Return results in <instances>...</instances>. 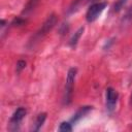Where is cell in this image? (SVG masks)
I'll use <instances>...</instances> for the list:
<instances>
[{"label": "cell", "instance_id": "cell-6", "mask_svg": "<svg viewBox=\"0 0 132 132\" xmlns=\"http://www.w3.org/2000/svg\"><path fill=\"white\" fill-rule=\"evenodd\" d=\"M26 113H27L26 108H24V107H18L14 110V112L12 113V116H11V118L9 120L10 121V124L11 125H18L26 117Z\"/></svg>", "mask_w": 132, "mask_h": 132}, {"label": "cell", "instance_id": "cell-1", "mask_svg": "<svg viewBox=\"0 0 132 132\" xmlns=\"http://www.w3.org/2000/svg\"><path fill=\"white\" fill-rule=\"evenodd\" d=\"M57 24V15L55 13H52L47 16V19L44 21L42 26L39 28V30L36 31V33L32 36V38L29 41V46H34L37 42H39Z\"/></svg>", "mask_w": 132, "mask_h": 132}, {"label": "cell", "instance_id": "cell-10", "mask_svg": "<svg viewBox=\"0 0 132 132\" xmlns=\"http://www.w3.org/2000/svg\"><path fill=\"white\" fill-rule=\"evenodd\" d=\"M37 2H38V0H28L27 4H26V6H25V8L23 10V13H25V14L29 13L35 7V5H36Z\"/></svg>", "mask_w": 132, "mask_h": 132}, {"label": "cell", "instance_id": "cell-7", "mask_svg": "<svg viewBox=\"0 0 132 132\" xmlns=\"http://www.w3.org/2000/svg\"><path fill=\"white\" fill-rule=\"evenodd\" d=\"M45 119H46V113L45 112H42V113H39L35 120V123H34V128H33V131H39L40 128L42 127V125L44 124L45 122Z\"/></svg>", "mask_w": 132, "mask_h": 132}, {"label": "cell", "instance_id": "cell-9", "mask_svg": "<svg viewBox=\"0 0 132 132\" xmlns=\"http://www.w3.org/2000/svg\"><path fill=\"white\" fill-rule=\"evenodd\" d=\"M58 130L61 132H70V131H72V124L70 122H62L60 124Z\"/></svg>", "mask_w": 132, "mask_h": 132}, {"label": "cell", "instance_id": "cell-3", "mask_svg": "<svg viewBox=\"0 0 132 132\" xmlns=\"http://www.w3.org/2000/svg\"><path fill=\"white\" fill-rule=\"evenodd\" d=\"M107 6L106 2H97V3H93L87 10L86 13V20L88 23H93L95 22L103 12V10L105 9V7Z\"/></svg>", "mask_w": 132, "mask_h": 132}, {"label": "cell", "instance_id": "cell-11", "mask_svg": "<svg viewBox=\"0 0 132 132\" xmlns=\"http://www.w3.org/2000/svg\"><path fill=\"white\" fill-rule=\"evenodd\" d=\"M126 2H127V0H118V2L114 4V6H113V10L114 11H119V10H121L122 8H123V6L126 4Z\"/></svg>", "mask_w": 132, "mask_h": 132}, {"label": "cell", "instance_id": "cell-4", "mask_svg": "<svg viewBox=\"0 0 132 132\" xmlns=\"http://www.w3.org/2000/svg\"><path fill=\"white\" fill-rule=\"evenodd\" d=\"M118 99H119V93L111 87L107 88L105 92V100H106V109L109 112L114 110Z\"/></svg>", "mask_w": 132, "mask_h": 132}, {"label": "cell", "instance_id": "cell-5", "mask_svg": "<svg viewBox=\"0 0 132 132\" xmlns=\"http://www.w3.org/2000/svg\"><path fill=\"white\" fill-rule=\"evenodd\" d=\"M92 109H93L92 106H81V107L73 114V117L70 119V123H71L72 125H75V124H76L77 122H79L84 117H86Z\"/></svg>", "mask_w": 132, "mask_h": 132}, {"label": "cell", "instance_id": "cell-2", "mask_svg": "<svg viewBox=\"0 0 132 132\" xmlns=\"http://www.w3.org/2000/svg\"><path fill=\"white\" fill-rule=\"evenodd\" d=\"M76 72L77 69L72 67L68 70L67 72V77H66V85H65V95H64V103L66 105L71 103L72 100V95H73V89H74V81L76 77Z\"/></svg>", "mask_w": 132, "mask_h": 132}, {"label": "cell", "instance_id": "cell-8", "mask_svg": "<svg viewBox=\"0 0 132 132\" xmlns=\"http://www.w3.org/2000/svg\"><path fill=\"white\" fill-rule=\"evenodd\" d=\"M84 30H85V28H84V27H80V28H78V30L72 35V37L70 38V41H69V45H70V46L74 47V46L77 44L78 39L80 38V36H81L82 33H84Z\"/></svg>", "mask_w": 132, "mask_h": 132}, {"label": "cell", "instance_id": "cell-12", "mask_svg": "<svg viewBox=\"0 0 132 132\" xmlns=\"http://www.w3.org/2000/svg\"><path fill=\"white\" fill-rule=\"evenodd\" d=\"M25 67H26V62L24 60H19L16 62V72L18 73H20Z\"/></svg>", "mask_w": 132, "mask_h": 132}, {"label": "cell", "instance_id": "cell-13", "mask_svg": "<svg viewBox=\"0 0 132 132\" xmlns=\"http://www.w3.org/2000/svg\"><path fill=\"white\" fill-rule=\"evenodd\" d=\"M26 23V20H24V19H22V18H15L13 21H12V25L13 26H22V25H24Z\"/></svg>", "mask_w": 132, "mask_h": 132}, {"label": "cell", "instance_id": "cell-14", "mask_svg": "<svg viewBox=\"0 0 132 132\" xmlns=\"http://www.w3.org/2000/svg\"><path fill=\"white\" fill-rule=\"evenodd\" d=\"M130 105H132V94H131V96H130Z\"/></svg>", "mask_w": 132, "mask_h": 132}]
</instances>
